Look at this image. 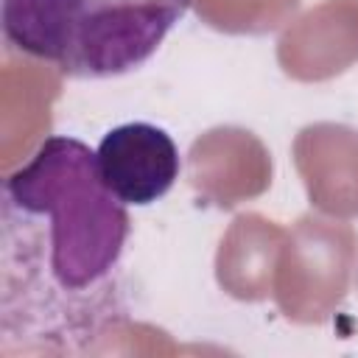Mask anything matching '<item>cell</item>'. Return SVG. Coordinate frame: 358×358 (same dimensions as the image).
<instances>
[{
	"label": "cell",
	"mask_w": 358,
	"mask_h": 358,
	"mask_svg": "<svg viewBox=\"0 0 358 358\" xmlns=\"http://www.w3.org/2000/svg\"><path fill=\"white\" fill-rule=\"evenodd\" d=\"M190 0H0L6 45L67 78H117L143 67Z\"/></svg>",
	"instance_id": "7a4b0ae2"
},
{
	"label": "cell",
	"mask_w": 358,
	"mask_h": 358,
	"mask_svg": "<svg viewBox=\"0 0 358 358\" xmlns=\"http://www.w3.org/2000/svg\"><path fill=\"white\" fill-rule=\"evenodd\" d=\"M3 344L92 336L117 310L126 204L95 151L53 134L3 182Z\"/></svg>",
	"instance_id": "6da1fadb"
},
{
	"label": "cell",
	"mask_w": 358,
	"mask_h": 358,
	"mask_svg": "<svg viewBox=\"0 0 358 358\" xmlns=\"http://www.w3.org/2000/svg\"><path fill=\"white\" fill-rule=\"evenodd\" d=\"M95 162L103 185L126 207L159 201L173 187L182 168L173 137L162 126L145 120L109 129L95 148Z\"/></svg>",
	"instance_id": "3957f363"
}]
</instances>
